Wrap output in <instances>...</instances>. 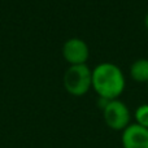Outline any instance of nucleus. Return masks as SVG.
Returning a JSON list of instances; mask_svg holds the SVG:
<instances>
[{"label":"nucleus","instance_id":"nucleus-5","mask_svg":"<svg viewBox=\"0 0 148 148\" xmlns=\"http://www.w3.org/2000/svg\"><path fill=\"white\" fill-rule=\"evenodd\" d=\"M122 148H148V129L130 123L121 134Z\"/></svg>","mask_w":148,"mask_h":148},{"label":"nucleus","instance_id":"nucleus-3","mask_svg":"<svg viewBox=\"0 0 148 148\" xmlns=\"http://www.w3.org/2000/svg\"><path fill=\"white\" fill-rule=\"evenodd\" d=\"M103 117L107 126L112 130L123 131L130 125L131 114L129 107L120 99L110 100L103 107Z\"/></svg>","mask_w":148,"mask_h":148},{"label":"nucleus","instance_id":"nucleus-2","mask_svg":"<svg viewBox=\"0 0 148 148\" xmlns=\"http://www.w3.org/2000/svg\"><path fill=\"white\" fill-rule=\"evenodd\" d=\"M62 84L68 94L83 96L92 88V69L88 65H69L62 77Z\"/></svg>","mask_w":148,"mask_h":148},{"label":"nucleus","instance_id":"nucleus-1","mask_svg":"<svg viewBox=\"0 0 148 148\" xmlns=\"http://www.w3.org/2000/svg\"><path fill=\"white\" fill-rule=\"evenodd\" d=\"M126 87L123 72L113 62H101L92 69V88L100 99L116 100Z\"/></svg>","mask_w":148,"mask_h":148},{"label":"nucleus","instance_id":"nucleus-9","mask_svg":"<svg viewBox=\"0 0 148 148\" xmlns=\"http://www.w3.org/2000/svg\"><path fill=\"white\" fill-rule=\"evenodd\" d=\"M147 90H148V83H147Z\"/></svg>","mask_w":148,"mask_h":148},{"label":"nucleus","instance_id":"nucleus-4","mask_svg":"<svg viewBox=\"0 0 148 148\" xmlns=\"http://www.w3.org/2000/svg\"><path fill=\"white\" fill-rule=\"evenodd\" d=\"M62 56L69 65H83L90 57V48L81 38H70L62 46Z\"/></svg>","mask_w":148,"mask_h":148},{"label":"nucleus","instance_id":"nucleus-7","mask_svg":"<svg viewBox=\"0 0 148 148\" xmlns=\"http://www.w3.org/2000/svg\"><path fill=\"white\" fill-rule=\"evenodd\" d=\"M134 118H135V123L148 129V104L139 105L134 113Z\"/></svg>","mask_w":148,"mask_h":148},{"label":"nucleus","instance_id":"nucleus-6","mask_svg":"<svg viewBox=\"0 0 148 148\" xmlns=\"http://www.w3.org/2000/svg\"><path fill=\"white\" fill-rule=\"evenodd\" d=\"M130 77L138 83H148V59H138L130 66Z\"/></svg>","mask_w":148,"mask_h":148},{"label":"nucleus","instance_id":"nucleus-8","mask_svg":"<svg viewBox=\"0 0 148 148\" xmlns=\"http://www.w3.org/2000/svg\"><path fill=\"white\" fill-rule=\"evenodd\" d=\"M144 25H146V27H147V30H148V12H147L146 17H144Z\"/></svg>","mask_w":148,"mask_h":148}]
</instances>
